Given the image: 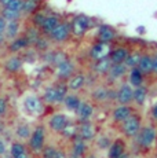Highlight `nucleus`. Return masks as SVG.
<instances>
[{
    "label": "nucleus",
    "instance_id": "7c9ffc66",
    "mask_svg": "<svg viewBox=\"0 0 157 158\" xmlns=\"http://www.w3.org/2000/svg\"><path fill=\"white\" fill-rule=\"evenodd\" d=\"M31 135H32V129L29 127V124H19L15 128V136H17L18 142L29 140Z\"/></svg>",
    "mask_w": 157,
    "mask_h": 158
},
{
    "label": "nucleus",
    "instance_id": "9b49d317",
    "mask_svg": "<svg viewBox=\"0 0 157 158\" xmlns=\"http://www.w3.org/2000/svg\"><path fill=\"white\" fill-rule=\"evenodd\" d=\"M110 51H112L110 44L96 41V43L90 48V58H91L94 62L95 60H99V59H104V58H109Z\"/></svg>",
    "mask_w": 157,
    "mask_h": 158
},
{
    "label": "nucleus",
    "instance_id": "ea45409f",
    "mask_svg": "<svg viewBox=\"0 0 157 158\" xmlns=\"http://www.w3.org/2000/svg\"><path fill=\"white\" fill-rule=\"evenodd\" d=\"M46 18H47V15H46V14L41 13V11H39V13H36L35 15H33V23H35L36 26H39V28H40V26L44 23Z\"/></svg>",
    "mask_w": 157,
    "mask_h": 158
},
{
    "label": "nucleus",
    "instance_id": "603ef678",
    "mask_svg": "<svg viewBox=\"0 0 157 158\" xmlns=\"http://www.w3.org/2000/svg\"><path fill=\"white\" fill-rule=\"evenodd\" d=\"M84 158H96V156H95V154H92V153H88Z\"/></svg>",
    "mask_w": 157,
    "mask_h": 158
},
{
    "label": "nucleus",
    "instance_id": "4be33fe9",
    "mask_svg": "<svg viewBox=\"0 0 157 158\" xmlns=\"http://www.w3.org/2000/svg\"><path fill=\"white\" fill-rule=\"evenodd\" d=\"M70 153L77 154L80 157H86L88 154V143L84 142L83 139H80L78 136L72 140V147H70Z\"/></svg>",
    "mask_w": 157,
    "mask_h": 158
},
{
    "label": "nucleus",
    "instance_id": "5fc2aeb1",
    "mask_svg": "<svg viewBox=\"0 0 157 158\" xmlns=\"http://www.w3.org/2000/svg\"><path fill=\"white\" fill-rule=\"evenodd\" d=\"M0 158H11V157H10V154H8V153H7V154H4V156H2V157H0Z\"/></svg>",
    "mask_w": 157,
    "mask_h": 158
},
{
    "label": "nucleus",
    "instance_id": "4c0bfd02",
    "mask_svg": "<svg viewBox=\"0 0 157 158\" xmlns=\"http://www.w3.org/2000/svg\"><path fill=\"white\" fill-rule=\"evenodd\" d=\"M39 7V0H23V10L22 13L31 14L35 13Z\"/></svg>",
    "mask_w": 157,
    "mask_h": 158
},
{
    "label": "nucleus",
    "instance_id": "6e6552de",
    "mask_svg": "<svg viewBox=\"0 0 157 158\" xmlns=\"http://www.w3.org/2000/svg\"><path fill=\"white\" fill-rule=\"evenodd\" d=\"M117 32L113 26L106 25V23H102V25L98 26V30H96V40L99 43H106V44H112L113 40L116 39Z\"/></svg>",
    "mask_w": 157,
    "mask_h": 158
},
{
    "label": "nucleus",
    "instance_id": "f3484780",
    "mask_svg": "<svg viewBox=\"0 0 157 158\" xmlns=\"http://www.w3.org/2000/svg\"><path fill=\"white\" fill-rule=\"evenodd\" d=\"M87 83V77L83 74V73H74L68 81V88H69V92H77V91L83 89L84 85Z\"/></svg>",
    "mask_w": 157,
    "mask_h": 158
},
{
    "label": "nucleus",
    "instance_id": "393cba45",
    "mask_svg": "<svg viewBox=\"0 0 157 158\" xmlns=\"http://www.w3.org/2000/svg\"><path fill=\"white\" fill-rule=\"evenodd\" d=\"M83 102L80 99V96L77 95L76 92H69L68 94V96L65 98V101H63L62 105L65 106V109L66 110H69V111H74L76 113V110L78 109V106H80V103Z\"/></svg>",
    "mask_w": 157,
    "mask_h": 158
},
{
    "label": "nucleus",
    "instance_id": "c03bdc74",
    "mask_svg": "<svg viewBox=\"0 0 157 158\" xmlns=\"http://www.w3.org/2000/svg\"><path fill=\"white\" fill-rule=\"evenodd\" d=\"M8 110V103L3 96H0V115H4Z\"/></svg>",
    "mask_w": 157,
    "mask_h": 158
},
{
    "label": "nucleus",
    "instance_id": "864d4df0",
    "mask_svg": "<svg viewBox=\"0 0 157 158\" xmlns=\"http://www.w3.org/2000/svg\"><path fill=\"white\" fill-rule=\"evenodd\" d=\"M120 158H131V156H129V153H124Z\"/></svg>",
    "mask_w": 157,
    "mask_h": 158
},
{
    "label": "nucleus",
    "instance_id": "a18cd8bd",
    "mask_svg": "<svg viewBox=\"0 0 157 158\" xmlns=\"http://www.w3.org/2000/svg\"><path fill=\"white\" fill-rule=\"evenodd\" d=\"M36 47H37L39 48V50H47V47H48V43H47V41L46 40H44V39H39V40L37 41H36Z\"/></svg>",
    "mask_w": 157,
    "mask_h": 158
},
{
    "label": "nucleus",
    "instance_id": "3c124183",
    "mask_svg": "<svg viewBox=\"0 0 157 158\" xmlns=\"http://www.w3.org/2000/svg\"><path fill=\"white\" fill-rule=\"evenodd\" d=\"M69 158H84V157H80L77 154H73V153H69Z\"/></svg>",
    "mask_w": 157,
    "mask_h": 158
},
{
    "label": "nucleus",
    "instance_id": "bb28decb",
    "mask_svg": "<svg viewBox=\"0 0 157 158\" xmlns=\"http://www.w3.org/2000/svg\"><path fill=\"white\" fill-rule=\"evenodd\" d=\"M43 102L47 105H59L58 102V94H57L55 85H50L44 89L43 92Z\"/></svg>",
    "mask_w": 157,
    "mask_h": 158
},
{
    "label": "nucleus",
    "instance_id": "72a5a7b5",
    "mask_svg": "<svg viewBox=\"0 0 157 158\" xmlns=\"http://www.w3.org/2000/svg\"><path fill=\"white\" fill-rule=\"evenodd\" d=\"M77 131H78V124H74L73 121H70V123L65 127V129L61 132V135L65 139H70V140H73V139L77 136Z\"/></svg>",
    "mask_w": 157,
    "mask_h": 158
},
{
    "label": "nucleus",
    "instance_id": "473e14b6",
    "mask_svg": "<svg viewBox=\"0 0 157 158\" xmlns=\"http://www.w3.org/2000/svg\"><path fill=\"white\" fill-rule=\"evenodd\" d=\"M25 153H28V148H26V146L23 144L22 142H14V143H11L10 151H8V154H10L11 158L22 156V154H25Z\"/></svg>",
    "mask_w": 157,
    "mask_h": 158
},
{
    "label": "nucleus",
    "instance_id": "2eb2a0df",
    "mask_svg": "<svg viewBox=\"0 0 157 158\" xmlns=\"http://www.w3.org/2000/svg\"><path fill=\"white\" fill-rule=\"evenodd\" d=\"M128 72L129 69L124 63H113L112 68L109 69V73H108V78L113 83H116V81H120L121 78H124L128 74Z\"/></svg>",
    "mask_w": 157,
    "mask_h": 158
},
{
    "label": "nucleus",
    "instance_id": "2f4dec72",
    "mask_svg": "<svg viewBox=\"0 0 157 158\" xmlns=\"http://www.w3.org/2000/svg\"><path fill=\"white\" fill-rule=\"evenodd\" d=\"M29 45V41L26 40V37L23 36V37H17L15 40H13L8 45V50H10V52H19V51L25 50L26 47Z\"/></svg>",
    "mask_w": 157,
    "mask_h": 158
},
{
    "label": "nucleus",
    "instance_id": "dca6fc26",
    "mask_svg": "<svg viewBox=\"0 0 157 158\" xmlns=\"http://www.w3.org/2000/svg\"><path fill=\"white\" fill-rule=\"evenodd\" d=\"M131 50L127 45H117V47L112 48L109 59L112 60V63H124L127 56L129 55Z\"/></svg>",
    "mask_w": 157,
    "mask_h": 158
},
{
    "label": "nucleus",
    "instance_id": "c756f323",
    "mask_svg": "<svg viewBox=\"0 0 157 158\" xmlns=\"http://www.w3.org/2000/svg\"><path fill=\"white\" fill-rule=\"evenodd\" d=\"M142 55H143V52H142V51H139V50H131L129 55L127 56L124 65H125L128 69L138 68V65H139V60H141Z\"/></svg>",
    "mask_w": 157,
    "mask_h": 158
},
{
    "label": "nucleus",
    "instance_id": "0eeeda50",
    "mask_svg": "<svg viewBox=\"0 0 157 158\" xmlns=\"http://www.w3.org/2000/svg\"><path fill=\"white\" fill-rule=\"evenodd\" d=\"M134 107L132 106H127V105H117L116 107L112 110L110 113V118L112 121H113L114 124H121L124 123V121L127 120V118L129 117L132 113H134Z\"/></svg>",
    "mask_w": 157,
    "mask_h": 158
},
{
    "label": "nucleus",
    "instance_id": "9d476101",
    "mask_svg": "<svg viewBox=\"0 0 157 158\" xmlns=\"http://www.w3.org/2000/svg\"><path fill=\"white\" fill-rule=\"evenodd\" d=\"M78 124V131H77V136L80 139H83L84 142H92L96 138V128L95 125L88 121V123H77Z\"/></svg>",
    "mask_w": 157,
    "mask_h": 158
},
{
    "label": "nucleus",
    "instance_id": "6ab92c4d",
    "mask_svg": "<svg viewBox=\"0 0 157 158\" xmlns=\"http://www.w3.org/2000/svg\"><path fill=\"white\" fill-rule=\"evenodd\" d=\"M127 153V144L123 139H116L108 150V158H120Z\"/></svg>",
    "mask_w": 157,
    "mask_h": 158
},
{
    "label": "nucleus",
    "instance_id": "79ce46f5",
    "mask_svg": "<svg viewBox=\"0 0 157 158\" xmlns=\"http://www.w3.org/2000/svg\"><path fill=\"white\" fill-rule=\"evenodd\" d=\"M150 121H152V124H155V125H157V102L155 103V105L150 107Z\"/></svg>",
    "mask_w": 157,
    "mask_h": 158
},
{
    "label": "nucleus",
    "instance_id": "ddd939ff",
    "mask_svg": "<svg viewBox=\"0 0 157 158\" xmlns=\"http://www.w3.org/2000/svg\"><path fill=\"white\" fill-rule=\"evenodd\" d=\"M55 72H57V77L61 81H65V80L68 81L74 74V63L72 60L66 59L55 66Z\"/></svg>",
    "mask_w": 157,
    "mask_h": 158
},
{
    "label": "nucleus",
    "instance_id": "58836bf2",
    "mask_svg": "<svg viewBox=\"0 0 157 158\" xmlns=\"http://www.w3.org/2000/svg\"><path fill=\"white\" fill-rule=\"evenodd\" d=\"M6 8L13 10V11H17V13H22V10H23V0H14V2H11L10 4L6 6Z\"/></svg>",
    "mask_w": 157,
    "mask_h": 158
},
{
    "label": "nucleus",
    "instance_id": "20e7f679",
    "mask_svg": "<svg viewBox=\"0 0 157 158\" xmlns=\"http://www.w3.org/2000/svg\"><path fill=\"white\" fill-rule=\"evenodd\" d=\"M90 25H91V19H90L87 15H77V17L73 18L70 23V30L76 37H81L87 33V30L90 29Z\"/></svg>",
    "mask_w": 157,
    "mask_h": 158
},
{
    "label": "nucleus",
    "instance_id": "f03ea898",
    "mask_svg": "<svg viewBox=\"0 0 157 158\" xmlns=\"http://www.w3.org/2000/svg\"><path fill=\"white\" fill-rule=\"evenodd\" d=\"M143 127V121H142V114L138 111H134L128 118L119 125L120 132L123 136H125L127 139H134L138 135V132Z\"/></svg>",
    "mask_w": 157,
    "mask_h": 158
},
{
    "label": "nucleus",
    "instance_id": "c9c22d12",
    "mask_svg": "<svg viewBox=\"0 0 157 158\" xmlns=\"http://www.w3.org/2000/svg\"><path fill=\"white\" fill-rule=\"evenodd\" d=\"M59 153V148L55 147V146H46L41 151V158H57Z\"/></svg>",
    "mask_w": 157,
    "mask_h": 158
},
{
    "label": "nucleus",
    "instance_id": "1a4fd4ad",
    "mask_svg": "<svg viewBox=\"0 0 157 158\" xmlns=\"http://www.w3.org/2000/svg\"><path fill=\"white\" fill-rule=\"evenodd\" d=\"M23 109L28 114L31 115H37L43 111V102L39 96L36 95H29L23 99Z\"/></svg>",
    "mask_w": 157,
    "mask_h": 158
},
{
    "label": "nucleus",
    "instance_id": "37998d69",
    "mask_svg": "<svg viewBox=\"0 0 157 158\" xmlns=\"http://www.w3.org/2000/svg\"><path fill=\"white\" fill-rule=\"evenodd\" d=\"M6 26H7V21L0 15V43L3 41L4 39V32H6Z\"/></svg>",
    "mask_w": 157,
    "mask_h": 158
},
{
    "label": "nucleus",
    "instance_id": "e433bc0d",
    "mask_svg": "<svg viewBox=\"0 0 157 158\" xmlns=\"http://www.w3.org/2000/svg\"><path fill=\"white\" fill-rule=\"evenodd\" d=\"M2 15L3 18H4L7 22H11V21H18L19 19V15L21 13H17V11H13V10H8V8H3L2 10Z\"/></svg>",
    "mask_w": 157,
    "mask_h": 158
},
{
    "label": "nucleus",
    "instance_id": "c85d7f7f",
    "mask_svg": "<svg viewBox=\"0 0 157 158\" xmlns=\"http://www.w3.org/2000/svg\"><path fill=\"white\" fill-rule=\"evenodd\" d=\"M19 22L18 21H11V22H7V26H6V32H4V39L7 40H15L18 33H19Z\"/></svg>",
    "mask_w": 157,
    "mask_h": 158
},
{
    "label": "nucleus",
    "instance_id": "423d86ee",
    "mask_svg": "<svg viewBox=\"0 0 157 158\" xmlns=\"http://www.w3.org/2000/svg\"><path fill=\"white\" fill-rule=\"evenodd\" d=\"M132 99H134V88L129 85V83H121L120 87L117 88V96L116 102L119 105H132Z\"/></svg>",
    "mask_w": 157,
    "mask_h": 158
},
{
    "label": "nucleus",
    "instance_id": "a211bd4d",
    "mask_svg": "<svg viewBox=\"0 0 157 158\" xmlns=\"http://www.w3.org/2000/svg\"><path fill=\"white\" fill-rule=\"evenodd\" d=\"M138 69L143 73L145 77H149V76L153 74V54L150 52H143L139 65H138Z\"/></svg>",
    "mask_w": 157,
    "mask_h": 158
},
{
    "label": "nucleus",
    "instance_id": "f8f14e48",
    "mask_svg": "<svg viewBox=\"0 0 157 158\" xmlns=\"http://www.w3.org/2000/svg\"><path fill=\"white\" fill-rule=\"evenodd\" d=\"M74 114H76L77 123H88V121H91L92 115H94V106H92V103L83 101Z\"/></svg>",
    "mask_w": 157,
    "mask_h": 158
},
{
    "label": "nucleus",
    "instance_id": "09e8293b",
    "mask_svg": "<svg viewBox=\"0 0 157 158\" xmlns=\"http://www.w3.org/2000/svg\"><path fill=\"white\" fill-rule=\"evenodd\" d=\"M57 158H69V154L65 153V151H62V150H59V153H58V156H57Z\"/></svg>",
    "mask_w": 157,
    "mask_h": 158
},
{
    "label": "nucleus",
    "instance_id": "7ed1b4c3",
    "mask_svg": "<svg viewBox=\"0 0 157 158\" xmlns=\"http://www.w3.org/2000/svg\"><path fill=\"white\" fill-rule=\"evenodd\" d=\"M28 147L32 153L41 154L43 148L46 147V128H44V125H37L32 131V135L28 140Z\"/></svg>",
    "mask_w": 157,
    "mask_h": 158
},
{
    "label": "nucleus",
    "instance_id": "a878e982",
    "mask_svg": "<svg viewBox=\"0 0 157 158\" xmlns=\"http://www.w3.org/2000/svg\"><path fill=\"white\" fill-rule=\"evenodd\" d=\"M91 98L96 103H105L109 101V88L108 87H96L91 91Z\"/></svg>",
    "mask_w": 157,
    "mask_h": 158
},
{
    "label": "nucleus",
    "instance_id": "cd10ccee",
    "mask_svg": "<svg viewBox=\"0 0 157 158\" xmlns=\"http://www.w3.org/2000/svg\"><path fill=\"white\" fill-rule=\"evenodd\" d=\"M22 68V59L19 56H11L6 59L4 62V69L7 73H17Z\"/></svg>",
    "mask_w": 157,
    "mask_h": 158
},
{
    "label": "nucleus",
    "instance_id": "8fccbe9b",
    "mask_svg": "<svg viewBox=\"0 0 157 158\" xmlns=\"http://www.w3.org/2000/svg\"><path fill=\"white\" fill-rule=\"evenodd\" d=\"M11 2H14V0H0V4L3 6V7H6L7 4H10Z\"/></svg>",
    "mask_w": 157,
    "mask_h": 158
},
{
    "label": "nucleus",
    "instance_id": "b1692460",
    "mask_svg": "<svg viewBox=\"0 0 157 158\" xmlns=\"http://www.w3.org/2000/svg\"><path fill=\"white\" fill-rule=\"evenodd\" d=\"M59 23H61V22H59L58 15H50V17L46 18V21H44L43 25L40 26V32L44 33V35H48V36H50L51 33L54 32V30L58 28Z\"/></svg>",
    "mask_w": 157,
    "mask_h": 158
},
{
    "label": "nucleus",
    "instance_id": "5701e85b",
    "mask_svg": "<svg viewBox=\"0 0 157 158\" xmlns=\"http://www.w3.org/2000/svg\"><path fill=\"white\" fill-rule=\"evenodd\" d=\"M145 76L138 68H134V69H129L128 72V83L132 88H137V87H141V85H145Z\"/></svg>",
    "mask_w": 157,
    "mask_h": 158
},
{
    "label": "nucleus",
    "instance_id": "de8ad7c7",
    "mask_svg": "<svg viewBox=\"0 0 157 158\" xmlns=\"http://www.w3.org/2000/svg\"><path fill=\"white\" fill-rule=\"evenodd\" d=\"M153 74L157 76V52L153 54Z\"/></svg>",
    "mask_w": 157,
    "mask_h": 158
},
{
    "label": "nucleus",
    "instance_id": "f257e3e1",
    "mask_svg": "<svg viewBox=\"0 0 157 158\" xmlns=\"http://www.w3.org/2000/svg\"><path fill=\"white\" fill-rule=\"evenodd\" d=\"M134 144L138 150L147 153L150 151L157 143V128L155 124H146L141 128V131L138 132V135L134 139Z\"/></svg>",
    "mask_w": 157,
    "mask_h": 158
},
{
    "label": "nucleus",
    "instance_id": "f704fd0d",
    "mask_svg": "<svg viewBox=\"0 0 157 158\" xmlns=\"http://www.w3.org/2000/svg\"><path fill=\"white\" fill-rule=\"evenodd\" d=\"M95 143L99 150H109L110 144L113 143V142H112V139L108 135H99L95 138Z\"/></svg>",
    "mask_w": 157,
    "mask_h": 158
},
{
    "label": "nucleus",
    "instance_id": "39448f33",
    "mask_svg": "<svg viewBox=\"0 0 157 158\" xmlns=\"http://www.w3.org/2000/svg\"><path fill=\"white\" fill-rule=\"evenodd\" d=\"M70 123V118L65 113H54L48 118V128L55 133H61L65 127Z\"/></svg>",
    "mask_w": 157,
    "mask_h": 158
},
{
    "label": "nucleus",
    "instance_id": "4468645a",
    "mask_svg": "<svg viewBox=\"0 0 157 158\" xmlns=\"http://www.w3.org/2000/svg\"><path fill=\"white\" fill-rule=\"evenodd\" d=\"M70 32H72L70 25L66 22H61L58 25V28L50 35V37H51V40L55 41V43H63V41H66L69 39Z\"/></svg>",
    "mask_w": 157,
    "mask_h": 158
},
{
    "label": "nucleus",
    "instance_id": "a19ab883",
    "mask_svg": "<svg viewBox=\"0 0 157 158\" xmlns=\"http://www.w3.org/2000/svg\"><path fill=\"white\" fill-rule=\"evenodd\" d=\"M25 37H26V40L29 41V44H31V43L36 44V41H37L39 39H40V36H39V32H36L35 29H32V30H29L28 35H26Z\"/></svg>",
    "mask_w": 157,
    "mask_h": 158
},
{
    "label": "nucleus",
    "instance_id": "412c9836",
    "mask_svg": "<svg viewBox=\"0 0 157 158\" xmlns=\"http://www.w3.org/2000/svg\"><path fill=\"white\" fill-rule=\"evenodd\" d=\"M112 60L109 58H104V59L95 60L94 65H92V72L96 76H108L109 73V69L112 68Z\"/></svg>",
    "mask_w": 157,
    "mask_h": 158
},
{
    "label": "nucleus",
    "instance_id": "6e6d98bb",
    "mask_svg": "<svg viewBox=\"0 0 157 158\" xmlns=\"http://www.w3.org/2000/svg\"><path fill=\"white\" fill-rule=\"evenodd\" d=\"M0 117H2V115H0Z\"/></svg>",
    "mask_w": 157,
    "mask_h": 158
},
{
    "label": "nucleus",
    "instance_id": "aec40b11",
    "mask_svg": "<svg viewBox=\"0 0 157 158\" xmlns=\"http://www.w3.org/2000/svg\"><path fill=\"white\" fill-rule=\"evenodd\" d=\"M147 95H149V88L146 85H141L134 88V99H132V103L138 107H143L145 103L147 101Z\"/></svg>",
    "mask_w": 157,
    "mask_h": 158
},
{
    "label": "nucleus",
    "instance_id": "49530a36",
    "mask_svg": "<svg viewBox=\"0 0 157 158\" xmlns=\"http://www.w3.org/2000/svg\"><path fill=\"white\" fill-rule=\"evenodd\" d=\"M7 144H6V142L3 140L2 138H0V157L4 156V154H7Z\"/></svg>",
    "mask_w": 157,
    "mask_h": 158
}]
</instances>
